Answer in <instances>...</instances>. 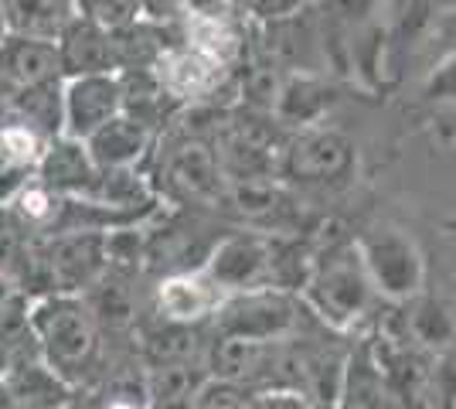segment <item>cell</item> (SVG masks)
<instances>
[{
  "label": "cell",
  "mask_w": 456,
  "mask_h": 409,
  "mask_svg": "<svg viewBox=\"0 0 456 409\" xmlns=\"http://www.w3.org/2000/svg\"><path fill=\"white\" fill-rule=\"evenodd\" d=\"M304 304L327 331L347 334L362 321L379 314L381 297L364 270L358 239H341L327 246L314 263L304 283Z\"/></svg>",
  "instance_id": "6da1fadb"
},
{
  "label": "cell",
  "mask_w": 456,
  "mask_h": 409,
  "mask_svg": "<svg viewBox=\"0 0 456 409\" xmlns=\"http://www.w3.org/2000/svg\"><path fill=\"white\" fill-rule=\"evenodd\" d=\"M28 321L41 348V358L76 382L78 372L93 365L99 348V324L86 307L82 293H52L28 304Z\"/></svg>",
  "instance_id": "7a4b0ae2"
},
{
  "label": "cell",
  "mask_w": 456,
  "mask_h": 409,
  "mask_svg": "<svg viewBox=\"0 0 456 409\" xmlns=\"http://www.w3.org/2000/svg\"><path fill=\"white\" fill-rule=\"evenodd\" d=\"M317 321L304 297L280 287H256V290L225 293L211 314V331L235 334L248 341H286L306 334V324Z\"/></svg>",
  "instance_id": "3957f363"
},
{
  "label": "cell",
  "mask_w": 456,
  "mask_h": 409,
  "mask_svg": "<svg viewBox=\"0 0 456 409\" xmlns=\"http://www.w3.org/2000/svg\"><path fill=\"white\" fill-rule=\"evenodd\" d=\"M358 249L381 300L409 304L422 293L426 263L409 233H402L395 225H375L358 239Z\"/></svg>",
  "instance_id": "277c9868"
},
{
  "label": "cell",
  "mask_w": 456,
  "mask_h": 409,
  "mask_svg": "<svg viewBox=\"0 0 456 409\" xmlns=\"http://www.w3.org/2000/svg\"><path fill=\"white\" fill-rule=\"evenodd\" d=\"M354 143L334 127H304L286 134L276 175L297 184H330L354 171Z\"/></svg>",
  "instance_id": "5b68a950"
},
{
  "label": "cell",
  "mask_w": 456,
  "mask_h": 409,
  "mask_svg": "<svg viewBox=\"0 0 456 409\" xmlns=\"http://www.w3.org/2000/svg\"><path fill=\"white\" fill-rule=\"evenodd\" d=\"M273 259H276V239L259 233H232L211 246L201 273L225 293L273 287Z\"/></svg>",
  "instance_id": "8992f818"
},
{
  "label": "cell",
  "mask_w": 456,
  "mask_h": 409,
  "mask_svg": "<svg viewBox=\"0 0 456 409\" xmlns=\"http://www.w3.org/2000/svg\"><path fill=\"white\" fill-rule=\"evenodd\" d=\"M157 171L174 198L198 201V205H218L225 192V175L215 157V147L205 136H177L167 154H160Z\"/></svg>",
  "instance_id": "52a82bcc"
},
{
  "label": "cell",
  "mask_w": 456,
  "mask_h": 409,
  "mask_svg": "<svg viewBox=\"0 0 456 409\" xmlns=\"http://www.w3.org/2000/svg\"><path fill=\"white\" fill-rule=\"evenodd\" d=\"M58 280V293H82L106 273V233H58L41 235Z\"/></svg>",
  "instance_id": "ba28073f"
},
{
  "label": "cell",
  "mask_w": 456,
  "mask_h": 409,
  "mask_svg": "<svg viewBox=\"0 0 456 409\" xmlns=\"http://www.w3.org/2000/svg\"><path fill=\"white\" fill-rule=\"evenodd\" d=\"M0 386L14 409H69L76 399V382L52 369L41 355H24L4 372Z\"/></svg>",
  "instance_id": "9c48e42d"
},
{
  "label": "cell",
  "mask_w": 456,
  "mask_h": 409,
  "mask_svg": "<svg viewBox=\"0 0 456 409\" xmlns=\"http://www.w3.org/2000/svg\"><path fill=\"white\" fill-rule=\"evenodd\" d=\"M119 113V78L106 76H76L65 78V136L86 140L102 123Z\"/></svg>",
  "instance_id": "30bf717a"
},
{
  "label": "cell",
  "mask_w": 456,
  "mask_h": 409,
  "mask_svg": "<svg viewBox=\"0 0 456 409\" xmlns=\"http://www.w3.org/2000/svg\"><path fill=\"white\" fill-rule=\"evenodd\" d=\"M338 102V89L334 82H327L321 72H286L283 89L273 102L269 117L283 127L286 134L304 130V127H317L330 106Z\"/></svg>",
  "instance_id": "8fae6325"
},
{
  "label": "cell",
  "mask_w": 456,
  "mask_h": 409,
  "mask_svg": "<svg viewBox=\"0 0 456 409\" xmlns=\"http://www.w3.org/2000/svg\"><path fill=\"white\" fill-rule=\"evenodd\" d=\"M35 177L58 195H93L99 168H95L86 140L61 134L55 140H48L45 154L35 164Z\"/></svg>",
  "instance_id": "7c38bea8"
},
{
  "label": "cell",
  "mask_w": 456,
  "mask_h": 409,
  "mask_svg": "<svg viewBox=\"0 0 456 409\" xmlns=\"http://www.w3.org/2000/svg\"><path fill=\"white\" fill-rule=\"evenodd\" d=\"M222 300V290L211 283L201 270H177L167 273L157 293H153V311L160 321H181V324H201L215 314Z\"/></svg>",
  "instance_id": "4fadbf2b"
},
{
  "label": "cell",
  "mask_w": 456,
  "mask_h": 409,
  "mask_svg": "<svg viewBox=\"0 0 456 409\" xmlns=\"http://www.w3.org/2000/svg\"><path fill=\"white\" fill-rule=\"evenodd\" d=\"M269 351L273 341H248V338H235V334H215L211 331L208 351H205V369L211 379L222 382H235L246 389H263L266 386L269 369Z\"/></svg>",
  "instance_id": "5bb4252c"
},
{
  "label": "cell",
  "mask_w": 456,
  "mask_h": 409,
  "mask_svg": "<svg viewBox=\"0 0 456 409\" xmlns=\"http://www.w3.org/2000/svg\"><path fill=\"white\" fill-rule=\"evenodd\" d=\"M153 140H157V134H153L151 127L136 123L126 113H116L93 136H86V147L93 154L95 168L110 171V168H140L151 157Z\"/></svg>",
  "instance_id": "9a60e30c"
},
{
  "label": "cell",
  "mask_w": 456,
  "mask_h": 409,
  "mask_svg": "<svg viewBox=\"0 0 456 409\" xmlns=\"http://www.w3.org/2000/svg\"><path fill=\"white\" fill-rule=\"evenodd\" d=\"M58 59H61V76H106L116 72L113 45H110V31L99 28L86 18H72L69 28L58 35Z\"/></svg>",
  "instance_id": "2e32d148"
},
{
  "label": "cell",
  "mask_w": 456,
  "mask_h": 409,
  "mask_svg": "<svg viewBox=\"0 0 456 409\" xmlns=\"http://www.w3.org/2000/svg\"><path fill=\"white\" fill-rule=\"evenodd\" d=\"M338 409H399L395 392L388 386L385 372L379 369L368 338H362L351 348L347 362H344V382L341 396H338Z\"/></svg>",
  "instance_id": "e0dca14e"
},
{
  "label": "cell",
  "mask_w": 456,
  "mask_h": 409,
  "mask_svg": "<svg viewBox=\"0 0 456 409\" xmlns=\"http://www.w3.org/2000/svg\"><path fill=\"white\" fill-rule=\"evenodd\" d=\"M0 72H4V78L14 89L65 78L61 76V59H58L55 41L24 38V35H11L0 45Z\"/></svg>",
  "instance_id": "ac0fdd59"
},
{
  "label": "cell",
  "mask_w": 456,
  "mask_h": 409,
  "mask_svg": "<svg viewBox=\"0 0 456 409\" xmlns=\"http://www.w3.org/2000/svg\"><path fill=\"white\" fill-rule=\"evenodd\" d=\"M405 328L409 345L429 355H450L456 348V311L439 297L419 293L405 304Z\"/></svg>",
  "instance_id": "d6986e66"
},
{
  "label": "cell",
  "mask_w": 456,
  "mask_h": 409,
  "mask_svg": "<svg viewBox=\"0 0 456 409\" xmlns=\"http://www.w3.org/2000/svg\"><path fill=\"white\" fill-rule=\"evenodd\" d=\"M4 113L28 123L45 140H55V136L65 134V78L41 82V86H24L11 96Z\"/></svg>",
  "instance_id": "ffe728a7"
},
{
  "label": "cell",
  "mask_w": 456,
  "mask_h": 409,
  "mask_svg": "<svg viewBox=\"0 0 456 409\" xmlns=\"http://www.w3.org/2000/svg\"><path fill=\"white\" fill-rule=\"evenodd\" d=\"M208 341L198 324L160 321L143 331V358L147 365H181V362H205Z\"/></svg>",
  "instance_id": "44dd1931"
},
{
  "label": "cell",
  "mask_w": 456,
  "mask_h": 409,
  "mask_svg": "<svg viewBox=\"0 0 456 409\" xmlns=\"http://www.w3.org/2000/svg\"><path fill=\"white\" fill-rule=\"evenodd\" d=\"M82 300L99 328L119 331L136 321V293L130 287V276H123V273L106 270L95 283L82 290Z\"/></svg>",
  "instance_id": "7402d4cb"
},
{
  "label": "cell",
  "mask_w": 456,
  "mask_h": 409,
  "mask_svg": "<svg viewBox=\"0 0 456 409\" xmlns=\"http://www.w3.org/2000/svg\"><path fill=\"white\" fill-rule=\"evenodd\" d=\"M4 11H7L11 35L41 41H58L69 20L76 18L72 0H4Z\"/></svg>",
  "instance_id": "603a6c76"
},
{
  "label": "cell",
  "mask_w": 456,
  "mask_h": 409,
  "mask_svg": "<svg viewBox=\"0 0 456 409\" xmlns=\"http://www.w3.org/2000/svg\"><path fill=\"white\" fill-rule=\"evenodd\" d=\"M102 205H113L123 212H140L153 215L157 209V188L151 184V177L143 175L140 168H110V171H99L93 195Z\"/></svg>",
  "instance_id": "cb8c5ba5"
},
{
  "label": "cell",
  "mask_w": 456,
  "mask_h": 409,
  "mask_svg": "<svg viewBox=\"0 0 456 409\" xmlns=\"http://www.w3.org/2000/svg\"><path fill=\"white\" fill-rule=\"evenodd\" d=\"M205 382H208L205 362L151 365V372H147V403L151 406H194Z\"/></svg>",
  "instance_id": "d4e9b609"
},
{
  "label": "cell",
  "mask_w": 456,
  "mask_h": 409,
  "mask_svg": "<svg viewBox=\"0 0 456 409\" xmlns=\"http://www.w3.org/2000/svg\"><path fill=\"white\" fill-rule=\"evenodd\" d=\"M218 205L239 218H269L283 209V188H280L276 175L235 177V181H225Z\"/></svg>",
  "instance_id": "484cf974"
},
{
  "label": "cell",
  "mask_w": 456,
  "mask_h": 409,
  "mask_svg": "<svg viewBox=\"0 0 456 409\" xmlns=\"http://www.w3.org/2000/svg\"><path fill=\"white\" fill-rule=\"evenodd\" d=\"M147 249H151V239L140 233V222L110 229L106 233V270L134 276L147 263Z\"/></svg>",
  "instance_id": "4316f807"
},
{
  "label": "cell",
  "mask_w": 456,
  "mask_h": 409,
  "mask_svg": "<svg viewBox=\"0 0 456 409\" xmlns=\"http://www.w3.org/2000/svg\"><path fill=\"white\" fill-rule=\"evenodd\" d=\"M198 409H259V392L246 389V386H235V382H222V379H211L201 386L198 399H194Z\"/></svg>",
  "instance_id": "83f0119b"
},
{
  "label": "cell",
  "mask_w": 456,
  "mask_h": 409,
  "mask_svg": "<svg viewBox=\"0 0 456 409\" xmlns=\"http://www.w3.org/2000/svg\"><path fill=\"white\" fill-rule=\"evenodd\" d=\"M76 4V14L86 20H93L106 31H116L123 24L136 20V0H72Z\"/></svg>",
  "instance_id": "f1b7e54d"
},
{
  "label": "cell",
  "mask_w": 456,
  "mask_h": 409,
  "mask_svg": "<svg viewBox=\"0 0 456 409\" xmlns=\"http://www.w3.org/2000/svg\"><path fill=\"white\" fill-rule=\"evenodd\" d=\"M35 239V233L20 222L11 205L0 209V270L11 276L14 263L20 259V253L28 249V242Z\"/></svg>",
  "instance_id": "f546056e"
},
{
  "label": "cell",
  "mask_w": 456,
  "mask_h": 409,
  "mask_svg": "<svg viewBox=\"0 0 456 409\" xmlns=\"http://www.w3.org/2000/svg\"><path fill=\"white\" fill-rule=\"evenodd\" d=\"M429 409H456V355H436Z\"/></svg>",
  "instance_id": "4dcf8cb0"
},
{
  "label": "cell",
  "mask_w": 456,
  "mask_h": 409,
  "mask_svg": "<svg viewBox=\"0 0 456 409\" xmlns=\"http://www.w3.org/2000/svg\"><path fill=\"white\" fill-rule=\"evenodd\" d=\"M422 96L433 99V102H450V99H456V55L443 59L436 69L429 72Z\"/></svg>",
  "instance_id": "1f68e13d"
},
{
  "label": "cell",
  "mask_w": 456,
  "mask_h": 409,
  "mask_svg": "<svg viewBox=\"0 0 456 409\" xmlns=\"http://www.w3.org/2000/svg\"><path fill=\"white\" fill-rule=\"evenodd\" d=\"M306 4H314V0H239V11H242V18L263 24V20L293 14V11H300Z\"/></svg>",
  "instance_id": "d6a6232c"
},
{
  "label": "cell",
  "mask_w": 456,
  "mask_h": 409,
  "mask_svg": "<svg viewBox=\"0 0 456 409\" xmlns=\"http://www.w3.org/2000/svg\"><path fill=\"white\" fill-rule=\"evenodd\" d=\"M259 392V409H310L314 399L304 389H289V386H273Z\"/></svg>",
  "instance_id": "836d02e7"
},
{
  "label": "cell",
  "mask_w": 456,
  "mask_h": 409,
  "mask_svg": "<svg viewBox=\"0 0 456 409\" xmlns=\"http://www.w3.org/2000/svg\"><path fill=\"white\" fill-rule=\"evenodd\" d=\"M35 177L31 168H24V164H14V160H0V209L4 205H11L14 195H18L20 188L28 184Z\"/></svg>",
  "instance_id": "e575fe53"
},
{
  "label": "cell",
  "mask_w": 456,
  "mask_h": 409,
  "mask_svg": "<svg viewBox=\"0 0 456 409\" xmlns=\"http://www.w3.org/2000/svg\"><path fill=\"white\" fill-rule=\"evenodd\" d=\"M106 409H147V399H134V396H113Z\"/></svg>",
  "instance_id": "d590c367"
},
{
  "label": "cell",
  "mask_w": 456,
  "mask_h": 409,
  "mask_svg": "<svg viewBox=\"0 0 456 409\" xmlns=\"http://www.w3.org/2000/svg\"><path fill=\"white\" fill-rule=\"evenodd\" d=\"M14 297H20L18 287H14V280L0 270V304H7V300H14Z\"/></svg>",
  "instance_id": "8d00e7d4"
},
{
  "label": "cell",
  "mask_w": 456,
  "mask_h": 409,
  "mask_svg": "<svg viewBox=\"0 0 456 409\" xmlns=\"http://www.w3.org/2000/svg\"><path fill=\"white\" fill-rule=\"evenodd\" d=\"M14 365V355H11V348L7 345H0V379H4V372Z\"/></svg>",
  "instance_id": "74e56055"
},
{
  "label": "cell",
  "mask_w": 456,
  "mask_h": 409,
  "mask_svg": "<svg viewBox=\"0 0 456 409\" xmlns=\"http://www.w3.org/2000/svg\"><path fill=\"white\" fill-rule=\"evenodd\" d=\"M11 38V24H7V11H4V0H0V45Z\"/></svg>",
  "instance_id": "f35d334b"
},
{
  "label": "cell",
  "mask_w": 456,
  "mask_h": 409,
  "mask_svg": "<svg viewBox=\"0 0 456 409\" xmlns=\"http://www.w3.org/2000/svg\"><path fill=\"white\" fill-rule=\"evenodd\" d=\"M147 409H194V406H147Z\"/></svg>",
  "instance_id": "ab89813d"
},
{
  "label": "cell",
  "mask_w": 456,
  "mask_h": 409,
  "mask_svg": "<svg viewBox=\"0 0 456 409\" xmlns=\"http://www.w3.org/2000/svg\"><path fill=\"white\" fill-rule=\"evenodd\" d=\"M0 160H4V143H0Z\"/></svg>",
  "instance_id": "60d3db41"
},
{
  "label": "cell",
  "mask_w": 456,
  "mask_h": 409,
  "mask_svg": "<svg viewBox=\"0 0 456 409\" xmlns=\"http://www.w3.org/2000/svg\"><path fill=\"white\" fill-rule=\"evenodd\" d=\"M194 409H198V406H194Z\"/></svg>",
  "instance_id": "b9f144b4"
}]
</instances>
